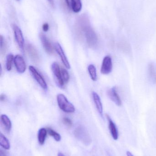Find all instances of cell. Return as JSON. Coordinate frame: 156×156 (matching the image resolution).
<instances>
[{"label": "cell", "mask_w": 156, "mask_h": 156, "mask_svg": "<svg viewBox=\"0 0 156 156\" xmlns=\"http://www.w3.org/2000/svg\"><path fill=\"white\" fill-rule=\"evenodd\" d=\"M78 34L80 38L84 36L90 47L94 48L98 43V38L96 33L90 24L87 18H82L79 21L78 28Z\"/></svg>", "instance_id": "obj_1"}, {"label": "cell", "mask_w": 156, "mask_h": 156, "mask_svg": "<svg viewBox=\"0 0 156 156\" xmlns=\"http://www.w3.org/2000/svg\"><path fill=\"white\" fill-rule=\"evenodd\" d=\"M57 101L59 107L63 112L68 113L75 112V108L74 105L69 101L67 97L62 94H59L57 96Z\"/></svg>", "instance_id": "obj_2"}, {"label": "cell", "mask_w": 156, "mask_h": 156, "mask_svg": "<svg viewBox=\"0 0 156 156\" xmlns=\"http://www.w3.org/2000/svg\"><path fill=\"white\" fill-rule=\"evenodd\" d=\"M75 137L85 145H89L91 143V138L87 130L82 126H79L74 132Z\"/></svg>", "instance_id": "obj_3"}, {"label": "cell", "mask_w": 156, "mask_h": 156, "mask_svg": "<svg viewBox=\"0 0 156 156\" xmlns=\"http://www.w3.org/2000/svg\"><path fill=\"white\" fill-rule=\"evenodd\" d=\"M13 28L16 43H17V44L18 45L20 49H21L22 51H24V39L23 33L21 29L16 24L13 25Z\"/></svg>", "instance_id": "obj_4"}, {"label": "cell", "mask_w": 156, "mask_h": 156, "mask_svg": "<svg viewBox=\"0 0 156 156\" xmlns=\"http://www.w3.org/2000/svg\"><path fill=\"white\" fill-rule=\"evenodd\" d=\"M29 70L33 77L41 86V88L44 90H46L47 89V84L41 74L33 66H30L29 67Z\"/></svg>", "instance_id": "obj_5"}, {"label": "cell", "mask_w": 156, "mask_h": 156, "mask_svg": "<svg viewBox=\"0 0 156 156\" xmlns=\"http://www.w3.org/2000/svg\"><path fill=\"white\" fill-rule=\"evenodd\" d=\"M113 64L110 56H106L103 58L101 68V73L103 75H108L112 70Z\"/></svg>", "instance_id": "obj_6"}, {"label": "cell", "mask_w": 156, "mask_h": 156, "mask_svg": "<svg viewBox=\"0 0 156 156\" xmlns=\"http://www.w3.org/2000/svg\"><path fill=\"white\" fill-rule=\"evenodd\" d=\"M51 69L53 74L56 79L60 87H63L65 83L62 79L61 68L60 67L56 62H54L51 65Z\"/></svg>", "instance_id": "obj_7"}, {"label": "cell", "mask_w": 156, "mask_h": 156, "mask_svg": "<svg viewBox=\"0 0 156 156\" xmlns=\"http://www.w3.org/2000/svg\"><path fill=\"white\" fill-rule=\"evenodd\" d=\"M14 62L17 72L20 74L24 73L26 69V66L23 57L20 55H16L15 57Z\"/></svg>", "instance_id": "obj_8"}, {"label": "cell", "mask_w": 156, "mask_h": 156, "mask_svg": "<svg viewBox=\"0 0 156 156\" xmlns=\"http://www.w3.org/2000/svg\"><path fill=\"white\" fill-rule=\"evenodd\" d=\"M55 48L56 52L60 56V57L61 61H62L64 66L68 69H70L71 66L67 58L61 45L59 43H56L55 44Z\"/></svg>", "instance_id": "obj_9"}, {"label": "cell", "mask_w": 156, "mask_h": 156, "mask_svg": "<svg viewBox=\"0 0 156 156\" xmlns=\"http://www.w3.org/2000/svg\"><path fill=\"white\" fill-rule=\"evenodd\" d=\"M26 50L29 55V57L34 63H38L39 62V54L36 48L31 44H27L26 46Z\"/></svg>", "instance_id": "obj_10"}, {"label": "cell", "mask_w": 156, "mask_h": 156, "mask_svg": "<svg viewBox=\"0 0 156 156\" xmlns=\"http://www.w3.org/2000/svg\"><path fill=\"white\" fill-rule=\"evenodd\" d=\"M40 38L43 47L47 53L50 55H53L54 53V48L48 38L43 34H40Z\"/></svg>", "instance_id": "obj_11"}, {"label": "cell", "mask_w": 156, "mask_h": 156, "mask_svg": "<svg viewBox=\"0 0 156 156\" xmlns=\"http://www.w3.org/2000/svg\"><path fill=\"white\" fill-rule=\"evenodd\" d=\"M108 96L112 101L114 102L116 105L120 106L122 105V101L120 95L117 92V90L115 87L111 88L108 90Z\"/></svg>", "instance_id": "obj_12"}, {"label": "cell", "mask_w": 156, "mask_h": 156, "mask_svg": "<svg viewBox=\"0 0 156 156\" xmlns=\"http://www.w3.org/2000/svg\"><path fill=\"white\" fill-rule=\"evenodd\" d=\"M106 117L109 122V130L111 132L112 136L114 140H117L119 137V134H118V130L116 127V125L109 115H106Z\"/></svg>", "instance_id": "obj_13"}, {"label": "cell", "mask_w": 156, "mask_h": 156, "mask_svg": "<svg viewBox=\"0 0 156 156\" xmlns=\"http://www.w3.org/2000/svg\"><path fill=\"white\" fill-rule=\"evenodd\" d=\"M92 95L93 101L95 103L98 112L100 115H103V107L102 103L100 96L95 92H93Z\"/></svg>", "instance_id": "obj_14"}, {"label": "cell", "mask_w": 156, "mask_h": 156, "mask_svg": "<svg viewBox=\"0 0 156 156\" xmlns=\"http://www.w3.org/2000/svg\"><path fill=\"white\" fill-rule=\"evenodd\" d=\"M1 122L2 126H3L5 130L7 132H9L12 128V122L9 117L5 115H2L1 116Z\"/></svg>", "instance_id": "obj_15"}, {"label": "cell", "mask_w": 156, "mask_h": 156, "mask_svg": "<svg viewBox=\"0 0 156 156\" xmlns=\"http://www.w3.org/2000/svg\"><path fill=\"white\" fill-rule=\"evenodd\" d=\"M47 133V130L45 128H41L38 131V141L39 144L41 145L45 144Z\"/></svg>", "instance_id": "obj_16"}, {"label": "cell", "mask_w": 156, "mask_h": 156, "mask_svg": "<svg viewBox=\"0 0 156 156\" xmlns=\"http://www.w3.org/2000/svg\"><path fill=\"white\" fill-rule=\"evenodd\" d=\"M71 8L75 13H78L82 9L81 0H71Z\"/></svg>", "instance_id": "obj_17"}, {"label": "cell", "mask_w": 156, "mask_h": 156, "mask_svg": "<svg viewBox=\"0 0 156 156\" xmlns=\"http://www.w3.org/2000/svg\"><path fill=\"white\" fill-rule=\"evenodd\" d=\"M0 145L4 149L9 150L10 148V144L9 140L2 134L0 135Z\"/></svg>", "instance_id": "obj_18"}, {"label": "cell", "mask_w": 156, "mask_h": 156, "mask_svg": "<svg viewBox=\"0 0 156 156\" xmlns=\"http://www.w3.org/2000/svg\"><path fill=\"white\" fill-rule=\"evenodd\" d=\"M88 71L92 80L96 81L97 80V74L95 67L93 65H90L88 67Z\"/></svg>", "instance_id": "obj_19"}, {"label": "cell", "mask_w": 156, "mask_h": 156, "mask_svg": "<svg viewBox=\"0 0 156 156\" xmlns=\"http://www.w3.org/2000/svg\"><path fill=\"white\" fill-rule=\"evenodd\" d=\"M13 55L12 54H9L7 55L6 58V63L5 66L6 69L8 71L12 70V66H13V61L14 60Z\"/></svg>", "instance_id": "obj_20"}, {"label": "cell", "mask_w": 156, "mask_h": 156, "mask_svg": "<svg viewBox=\"0 0 156 156\" xmlns=\"http://www.w3.org/2000/svg\"><path fill=\"white\" fill-rule=\"evenodd\" d=\"M47 132L48 134L50 136H52L56 142H60L61 140V136L56 131L53 130L51 128H48Z\"/></svg>", "instance_id": "obj_21"}, {"label": "cell", "mask_w": 156, "mask_h": 156, "mask_svg": "<svg viewBox=\"0 0 156 156\" xmlns=\"http://www.w3.org/2000/svg\"><path fill=\"white\" fill-rule=\"evenodd\" d=\"M149 74L150 77L156 83V72L154 66L153 64H150L149 66Z\"/></svg>", "instance_id": "obj_22"}, {"label": "cell", "mask_w": 156, "mask_h": 156, "mask_svg": "<svg viewBox=\"0 0 156 156\" xmlns=\"http://www.w3.org/2000/svg\"><path fill=\"white\" fill-rule=\"evenodd\" d=\"M118 46L119 48H120L121 50L124 51V52H128L130 51V45H129L128 43H126V42H124V41L120 42V43L118 44Z\"/></svg>", "instance_id": "obj_23"}, {"label": "cell", "mask_w": 156, "mask_h": 156, "mask_svg": "<svg viewBox=\"0 0 156 156\" xmlns=\"http://www.w3.org/2000/svg\"><path fill=\"white\" fill-rule=\"evenodd\" d=\"M0 49H1V53L2 55L4 54L6 51V44L3 37L1 35L0 37Z\"/></svg>", "instance_id": "obj_24"}, {"label": "cell", "mask_w": 156, "mask_h": 156, "mask_svg": "<svg viewBox=\"0 0 156 156\" xmlns=\"http://www.w3.org/2000/svg\"><path fill=\"white\" fill-rule=\"evenodd\" d=\"M62 77L65 83H67L69 80L70 76L68 71L63 68H61Z\"/></svg>", "instance_id": "obj_25"}, {"label": "cell", "mask_w": 156, "mask_h": 156, "mask_svg": "<svg viewBox=\"0 0 156 156\" xmlns=\"http://www.w3.org/2000/svg\"><path fill=\"white\" fill-rule=\"evenodd\" d=\"M63 122L65 125L68 126V127H70L72 126V121L69 118H68V117H64V118H63Z\"/></svg>", "instance_id": "obj_26"}, {"label": "cell", "mask_w": 156, "mask_h": 156, "mask_svg": "<svg viewBox=\"0 0 156 156\" xmlns=\"http://www.w3.org/2000/svg\"><path fill=\"white\" fill-rule=\"evenodd\" d=\"M42 28H43V30L44 32H47L49 29V25L48 23H45L43 25Z\"/></svg>", "instance_id": "obj_27"}, {"label": "cell", "mask_w": 156, "mask_h": 156, "mask_svg": "<svg viewBox=\"0 0 156 156\" xmlns=\"http://www.w3.org/2000/svg\"><path fill=\"white\" fill-rule=\"evenodd\" d=\"M0 156H8L6 154V153L4 152V151H3L1 149L0 150Z\"/></svg>", "instance_id": "obj_28"}, {"label": "cell", "mask_w": 156, "mask_h": 156, "mask_svg": "<svg viewBox=\"0 0 156 156\" xmlns=\"http://www.w3.org/2000/svg\"><path fill=\"white\" fill-rule=\"evenodd\" d=\"M5 96L4 94H1V97H0V99H1V101H4L5 100Z\"/></svg>", "instance_id": "obj_29"}, {"label": "cell", "mask_w": 156, "mask_h": 156, "mask_svg": "<svg viewBox=\"0 0 156 156\" xmlns=\"http://www.w3.org/2000/svg\"><path fill=\"white\" fill-rule=\"evenodd\" d=\"M65 2L67 4V5L68 7H70V0H65Z\"/></svg>", "instance_id": "obj_30"}, {"label": "cell", "mask_w": 156, "mask_h": 156, "mask_svg": "<svg viewBox=\"0 0 156 156\" xmlns=\"http://www.w3.org/2000/svg\"><path fill=\"white\" fill-rule=\"evenodd\" d=\"M52 6H54V0H48Z\"/></svg>", "instance_id": "obj_31"}, {"label": "cell", "mask_w": 156, "mask_h": 156, "mask_svg": "<svg viewBox=\"0 0 156 156\" xmlns=\"http://www.w3.org/2000/svg\"><path fill=\"white\" fill-rule=\"evenodd\" d=\"M126 155H127V156H134L133 155L131 152H129V151L126 152Z\"/></svg>", "instance_id": "obj_32"}, {"label": "cell", "mask_w": 156, "mask_h": 156, "mask_svg": "<svg viewBox=\"0 0 156 156\" xmlns=\"http://www.w3.org/2000/svg\"><path fill=\"white\" fill-rule=\"evenodd\" d=\"M57 156H65V155H64L62 153H59L58 154Z\"/></svg>", "instance_id": "obj_33"}, {"label": "cell", "mask_w": 156, "mask_h": 156, "mask_svg": "<svg viewBox=\"0 0 156 156\" xmlns=\"http://www.w3.org/2000/svg\"><path fill=\"white\" fill-rule=\"evenodd\" d=\"M17 1H19V0H17Z\"/></svg>", "instance_id": "obj_34"}]
</instances>
